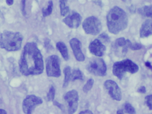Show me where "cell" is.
<instances>
[{
	"instance_id": "obj_1",
	"label": "cell",
	"mask_w": 152,
	"mask_h": 114,
	"mask_svg": "<svg viewBox=\"0 0 152 114\" xmlns=\"http://www.w3.org/2000/svg\"><path fill=\"white\" fill-rule=\"evenodd\" d=\"M19 65L20 73L25 76L42 73L44 69L43 57L35 43H28L25 45Z\"/></svg>"
},
{
	"instance_id": "obj_9",
	"label": "cell",
	"mask_w": 152,
	"mask_h": 114,
	"mask_svg": "<svg viewBox=\"0 0 152 114\" xmlns=\"http://www.w3.org/2000/svg\"><path fill=\"white\" fill-rule=\"evenodd\" d=\"M64 99L68 105V114H74L78 106L79 96L77 91L72 90L66 93Z\"/></svg>"
},
{
	"instance_id": "obj_3",
	"label": "cell",
	"mask_w": 152,
	"mask_h": 114,
	"mask_svg": "<svg viewBox=\"0 0 152 114\" xmlns=\"http://www.w3.org/2000/svg\"><path fill=\"white\" fill-rule=\"evenodd\" d=\"M23 39L19 32L4 31L0 35V47L8 52L17 51L21 48Z\"/></svg>"
},
{
	"instance_id": "obj_24",
	"label": "cell",
	"mask_w": 152,
	"mask_h": 114,
	"mask_svg": "<svg viewBox=\"0 0 152 114\" xmlns=\"http://www.w3.org/2000/svg\"><path fill=\"white\" fill-rule=\"evenodd\" d=\"M98 39L100 40L102 42L104 43H108L110 42V37L105 33H103L101 34L98 37Z\"/></svg>"
},
{
	"instance_id": "obj_27",
	"label": "cell",
	"mask_w": 152,
	"mask_h": 114,
	"mask_svg": "<svg viewBox=\"0 0 152 114\" xmlns=\"http://www.w3.org/2000/svg\"><path fill=\"white\" fill-rule=\"evenodd\" d=\"M26 0H21V11L24 15H26Z\"/></svg>"
},
{
	"instance_id": "obj_33",
	"label": "cell",
	"mask_w": 152,
	"mask_h": 114,
	"mask_svg": "<svg viewBox=\"0 0 152 114\" xmlns=\"http://www.w3.org/2000/svg\"><path fill=\"white\" fill-rule=\"evenodd\" d=\"M145 65L146 67H147L150 68V69H151V70L152 71V66L151 65V63H150V62H145Z\"/></svg>"
},
{
	"instance_id": "obj_8",
	"label": "cell",
	"mask_w": 152,
	"mask_h": 114,
	"mask_svg": "<svg viewBox=\"0 0 152 114\" xmlns=\"http://www.w3.org/2000/svg\"><path fill=\"white\" fill-rule=\"evenodd\" d=\"M43 103L41 97L34 95H28L23 100L22 109L26 114H31L37 106Z\"/></svg>"
},
{
	"instance_id": "obj_2",
	"label": "cell",
	"mask_w": 152,
	"mask_h": 114,
	"mask_svg": "<svg viewBox=\"0 0 152 114\" xmlns=\"http://www.w3.org/2000/svg\"><path fill=\"white\" fill-rule=\"evenodd\" d=\"M128 23V18L126 13L118 6H114L107 14L108 30L113 34H118L125 30L127 27Z\"/></svg>"
},
{
	"instance_id": "obj_28",
	"label": "cell",
	"mask_w": 152,
	"mask_h": 114,
	"mask_svg": "<svg viewBox=\"0 0 152 114\" xmlns=\"http://www.w3.org/2000/svg\"><path fill=\"white\" fill-rule=\"evenodd\" d=\"M53 105H54L56 106H57V107H58V108H59L60 109H61V111H63V112H64V106L63 105H61V104H60L59 102H57V101H53Z\"/></svg>"
},
{
	"instance_id": "obj_14",
	"label": "cell",
	"mask_w": 152,
	"mask_h": 114,
	"mask_svg": "<svg viewBox=\"0 0 152 114\" xmlns=\"http://www.w3.org/2000/svg\"><path fill=\"white\" fill-rule=\"evenodd\" d=\"M140 35L141 38L152 35V20H147L143 23L140 29Z\"/></svg>"
},
{
	"instance_id": "obj_13",
	"label": "cell",
	"mask_w": 152,
	"mask_h": 114,
	"mask_svg": "<svg viewBox=\"0 0 152 114\" xmlns=\"http://www.w3.org/2000/svg\"><path fill=\"white\" fill-rule=\"evenodd\" d=\"M81 18L80 15L77 12H72L63 20V21L69 27L72 28H77L79 26L81 23Z\"/></svg>"
},
{
	"instance_id": "obj_35",
	"label": "cell",
	"mask_w": 152,
	"mask_h": 114,
	"mask_svg": "<svg viewBox=\"0 0 152 114\" xmlns=\"http://www.w3.org/2000/svg\"><path fill=\"white\" fill-rule=\"evenodd\" d=\"M121 1L124 2L126 3H130L132 0H121Z\"/></svg>"
},
{
	"instance_id": "obj_30",
	"label": "cell",
	"mask_w": 152,
	"mask_h": 114,
	"mask_svg": "<svg viewBox=\"0 0 152 114\" xmlns=\"http://www.w3.org/2000/svg\"><path fill=\"white\" fill-rule=\"evenodd\" d=\"M137 91L139 93L144 94V93H145L146 92V89H145V87H144V86H142V87H141V88L138 89Z\"/></svg>"
},
{
	"instance_id": "obj_20",
	"label": "cell",
	"mask_w": 152,
	"mask_h": 114,
	"mask_svg": "<svg viewBox=\"0 0 152 114\" xmlns=\"http://www.w3.org/2000/svg\"><path fill=\"white\" fill-rule=\"evenodd\" d=\"M53 9V2L52 1H50L48 3V7L46 9H42V14L44 17H46L49 16L52 12Z\"/></svg>"
},
{
	"instance_id": "obj_5",
	"label": "cell",
	"mask_w": 152,
	"mask_h": 114,
	"mask_svg": "<svg viewBox=\"0 0 152 114\" xmlns=\"http://www.w3.org/2000/svg\"><path fill=\"white\" fill-rule=\"evenodd\" d=\"M45 64L48 76L58 78L61 76V60L58 56L52 55L48 57L45 60Z\"/></svg>"
},
{
	"instance_id": "obj_22",
	"label": "cell",
	"mask_w": 152,
	"mask_h": 114,
	"mask_svg": "<svg viewBox=\"0 0 152 114\" xmlns=\"http://www.w3.org/2000/svg\"><path fill=\"white\" fill-rule=\"evenodd\" d=\"M55 96V89L53 86H52L50 88L49 92L47 94V99L49 101H54Z\"/></svg>"
},
{
	"instance_id": "obj_15",
	"label": "cell",
	"mask_w": 152,
	"mask_h": 114,
	"mask_svg": "<svg viewBox=\"0 0 152 114\" xmlns=\"http://www.w3.org/2000/svg\"><path fill=\"white\" fill-rule=\"evenodd\" d=\"M56 47L57 49L59 51L64 59L66 61L68 60L69 59L68 51L67 48L65 44L63 42H58L56 44Z\"/></svg>"
},
{
	"instance_id": "obj_25",
	"label": "cell",
	"mask_w": 152,
	"mask_h": 114,
	"mask_svg": "<svg viewBox=\"0 0 152 114\" xmlns=\"http://www.w3.org/2000/svg\"><path fill=\"white\" fill-rule=\"evenodd\" d=\"M145 101L147 106L150 110H152V95L146 96L145 98Z\"/></svg>"
},
{
	"instance_id": "obj_18",
	"label": "cell",
	"mask_w": 152,
	"mask_h": 114,
	"mask_svg": "<svg viewBox=\"0 0 152 114\" xmlns=\"http://www.w3.org/2000/svg\"><path fill=\"white\" fill-rule=\"evenodd\" d=\"M68 0H60L61 13L62 16H65L69 12V7L67 6Z\"/></svg>"
},
{
	"instance_id": "obj_31",
	"label": "cell",
	"mask_w": 152,
	"mask_h": 114,
	"mask_svg": "<svg viewBox=\"0 0 152 114\" xmlns=\"http://www.w3.org/2000/svg\"><path fill=\"white\" fill-rule=\"evenodd\" d=\"M79 114H93V113L90 110H86L85 111H81Z\"/></svg>"
},
{
	"instance_id": "obj_32",
	"label": "cell",
	"mask_w": 152,
	"mask_h": 114,
	"mask_svg": "<svg viewBox=\"0 0 152 114\" xmlns=\"http://www.w3.org/2000/svg\"><path fill=\"white\" fill-rule=\"evenodd\" d=\"M6 3L8 5L11 6L13 4V0H6Z\"/></svg>"
},
{
	"instance_id": "obj_29",
	"label": "cell",
	"mask_w": 152,
	"mask_h": 114,
	"mask_svg": "<svg viewBox=\"0 0 152 114\" xmlns=\"http://www.w3.org/2000/svg\"><path fill=\"white\" fill-rule=\"evenodd\" d=\"M50 41L48 39L45 41V48L47 49H50L51 47V46L50 45Z\"/></svg>"
},
{
	"instance_id": "obj_17",
	"label": "cell",
	"mask_w": 152,
	"mask_h": 114,
	"mask_svg": "<svg viewBox=\"0 0 152 114\" xmlns=\"http://www.w3.org/2000/svg\"><path fill=\"white\" fill-rule=\"evenodd\" d=\"M71 68L69 66H66L65 68L63 70L65 78H64V83H63V88L67 87L69 84V81L71 78Z\"/></svg>"
},
{
	"instance_id": "obj_21",
	"label": "cell",
	"mask_w": 152,
	"mask_h": 114,
	"mask_svg": "<svg viewBox=\"0 0 152 114\" xmlns=\"http://www.w3.org/2000/svg\"><path fill=\"white\" fill-rule=\"evenodd\" d=\"M94 82V81L93 79H89L83 87V91L85 93H88L93 88Z\"/></svg>"
},
{
	"instance_id": "obj_11",
	"label": "cell",
	"mask_w": 152,
	"mask_h": 114,
	"mask_svg": "<svg viewBox=\"0 0 152 114\" xmlns=\"http://www.w3.org/2000/svg\"><path fill=\"white\" fill-rule=\"evenodd\" d=\"M76 60L79 62H83L85 60V57L81 50V43L77 38H74L69 41Z\"/></svg>"
},
{
	"instance_id": "obj_34",
	"label": "cell",
	"mask_w": 152,
	"mask_h": 114,
	"mask_svg": "<svg viewBox=\"0 0 152 114\" xmlns=\"http://www.w3.org/2000/svg\"><path fill=\"white\" fill-rule=\"evenodd\" d=\"M0 114H7V113L5 110L2 109H0Z\"/></svg>"
},
{
	"instance_id": "obj_12",
	"label": "cell",
	"mask_w": 152,
	"mask_h": 114,
	"mask_svg": "<svg viewBox=\"0 0 152 114\" xmlns=\"http://www.w3.org/2000/svg\"><path fill=\"white\" fill-rule=\"evenodd\" d=\"M89 50L90 53L93 55L101 57L104 54L106 51V47L100 40L97 39L91 42L89 44Z\"/></svg>"
},
{
	"instance_id": "obj_23",
	"label": "cell",
	"mask_w": 152,
	"mask_h": 114,
	"mask_svg": "<svg viewBox=\"0 0 152 114\" xmlns=\"http://www.w3.org/2000/svg\"><path fill=\"white\" fill-rule=\"evenodd\" d=\"M124 110L125 112L129 114H136V111L134 108L129 103H127L124 105Z\"/></svg>"
},
{
	"instance_id": "obj_16",
	"label": "cell",
	"mask_w": 152,
	"mask_h": 114,
	"mask_svg": "<svg viewBox=\"0 0 152 114\" xmlns=\"http://www.w3.org/2000/svg\"><path fill=\"white\" fill-rule=\"evenodd\" d=\"M138 12L143 17L152 18V5H146L139 8Z\"/></svg>"
},
{
	"instance_id": "obj_6",
	"label": "cell",
	"mask_w": 152,
	"mask_h": 114,
	"mask_svg": "<svg viewBox=\"0 0 152 114\" xmlns=\"http://www.w3.org/2000/svg\"><path fill=\"white\" fill-rule=\"evenodd\" d=\"M88 72L96 76H104L106 75L107 67L103 60L95 58L89 61L86 66Z\"/></svg>"
},
{
	"instance_id": "obj_10",
	"label": "cell",
	"mask_w": 152,
	"mask_h": 114,
	"mask_svg": "<svg viewBox=\"0 0 152 114\" xmlns=\"http://www.w3.org/2000/svg\"><path fill=\"white\" fill-rule=\"evenodd\" d=\"M104 87L113 99L118 101L121 100L122 98L121 90L115 81L110 80H107L104 83Z\"/></svg>"
},
{
	"instance_id": "obj_36",
	"label": "cell",
	"mask_w": 152,
	"mask_h": 114,
	"mask_svg": "<svg viewBox=\"0 0 152 114\" xmlns=\"http://www.w3.org/2000/svg\"><path fill=\"white\" fill-rule=\"evenodd\" d=\"M117 114H124V113H123V111L121 110H119L117 111Z\"/></svg>"
},
{
	"instance_id": "obj_4",
	"label": "cell",
	"mask_w": 152,
	"mask_h": 114,
	"mask_svg": "<svg viewBox=\"0 0 152 114\" xmlns=\"http://www.w3.org/2000/svg\"><path fill=\"white\" fill-rule=\"evenodd\" d=\"M139 67L137 65L129 59L118 61L113 64V73L116 77L121 80L126 72L134 74L137 72Z\"/></svg>"
},
{
	"instance_id": "obj_26",
	"label": "cell",
	"mask_w": 152,
	"mask_h": 114,
	"mask_svg": "<svg viewBox=\"0 0 152 114\" xmlns=\"http://www.w3.org/2000/svg\"><path fill=\"white\" fill-rule=\"evenodd\" d=\"M142 48V45L140 44L135 43L134 44H132L129 48L133 50H137L141 49Z\"/></svg>"
},
{
	"instance_id": "obj_19",
	"label": "cell",
	"mask_w": 152,
	"mask_h": 114,
	"mask_svg": "<svg viewBox=\"0 0 152 114\" xmlns=\"http://www.w3.org/2000/svg\"><path fill=\"white\" fill-rule=\"evenodd\" d=\"M71 80L73 81L76 80H83V74L79 69H76L73 71L71 75Z\"/></svg>"
},
{
	"instance_id": "obj_7",
	"label": "cell",
	"mask_w": 152,
	"mask_h": 114,
	"mask_svg": "<svg viewBox=\"0 0 152 114\" xmlns=\"http://www.w3.org/2000/svg\"><path fill=\"white\" fill-rule=\"evenodd\" d=\"M82 27L86 33L96 35L99 33L102 29V24L97 18L91 16L85 20Z\"/></svg>"
}]
</instances>
